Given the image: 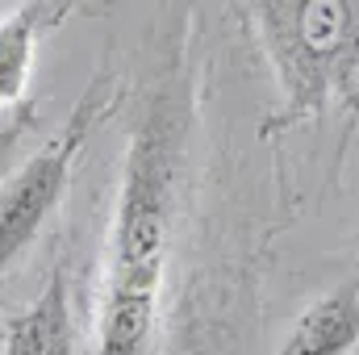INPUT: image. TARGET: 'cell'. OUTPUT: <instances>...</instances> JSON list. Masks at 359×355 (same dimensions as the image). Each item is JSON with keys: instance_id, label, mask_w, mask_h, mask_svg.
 Instances as JSON below:
<instances>
[{"instance_id": "52a82bcc", "label": "cell", "mask_w": 359, "mask_h": 355, "mask_svg": "<svg viewBox=\"0 0 359 355\" xmlns=\"http://www.w3.org/2000/svg\"><path fill=\"white\" fill-rule=\"evenodd\" d=\"M0 4H8V0H0Z\"/></svg>"}, {"instance_id": "3957f363", "label": "cell", "mask_w": 359, "mask_h": 355, "mask_svg": "<svg viewBox=\"0 0 359 355\" xmlns=\"http://www.w3.org/2000/svg\"><path fill=\"white\" fill-rule=\"evenodd\" d=\"M104 92H109L104 80H92V88L67 113V121L21 168H13L4 176V184H0V280L29 255V247L50 226L55 209L63 205L72 176H76V163L88 147L96 121L109 109Z\"/></svg>"}, {"instance_id": "8992f818", "label": "cell", "mask_w": 359, "mask_h": 355, "mask_svg": "<svg viewBox=\"0 0 359 355\" xmlns=\"http://www.w3.org/2000/svg\"><path fill=\"white\" fill-rule=\"evenodd\" d=\"M46 25H50L46 0H21L0 17V109H8L25 96Z\"/></svg>"}, {"instance_id": "277c9868", "label": "cell", "mask_w": 359, "mask_h": 355, "mask_svg": "<svg viewBox=\"0 0 359 355\" xmlns=\"http://www.w3.org/2000/svg\"><path fill=\"white\" fill-rule=\"evenodd\" d=\"M0 355H76V309L63 267H55L38 297L8 318Z\"/></svg>"}, {"instance_id": "5b68a950", "label": "cell", "mask_w": 359, "mask_h": 355, "mask_svg": "<svg viewBox=\"0 0 359 355\" xmlns=\"http://www.w3.org/2000/svg\"><path fill=\"white\" fill-rule=\"evenodd\" d=\"M359 347V276L309 301L276 355H351Z\"/></svg>"}, {"instance_id": "6da1fadb", "label": "cell", "mask_w": 359, "mask_h": 355, "mask_svg": "<svg viewBox=\"0 0 359 355\" xmlns=\"http://www.w3.org/2000/svg\"><path fill=\"white\" fill-rule=\"evenodd\" d=\"M180 147H184V105L172 92H163L159 100H151V109L138 117L130 134L109 280L96 326V355H147L168 264Z\"/></svg>"}, {"instance_id": "7a4b0ae2", "label": "cell", "mask_w": 359, "mask_h": 355, "mask_svg": "<svg viewBox=\"0 0 359 355\" xmlns=\"http://www.w3.org/2000/svg\"><path fill=\"white\" fill-rule=\"evenodd\" d=\"M251 13L284 96L280 126L313 121L355 76V0H251Z\"/></svg>"}]
</instances>
